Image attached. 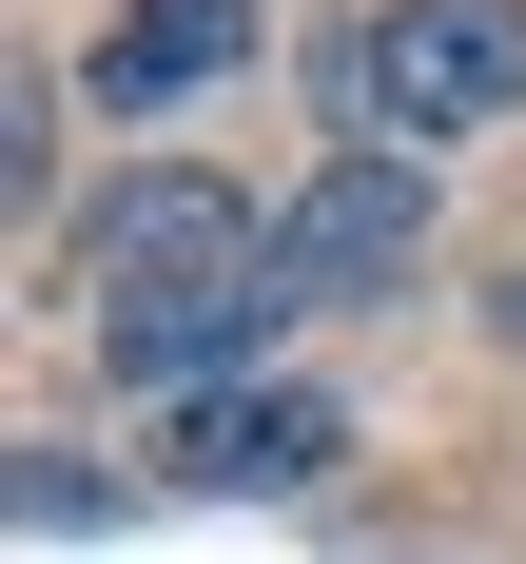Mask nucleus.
Listing matches in <instances>:
<instances>
[{"label":"nucleus","instance_id":"1","mask_svg":"<svg viewBox=\"0 0 526 564\" xmlns=\"http://www.w3.org/2000/svg\"><path fill=\"white\" fill-rule=\"evenodd\" d=\"M487 117H526V0H390V20L351 40V137L449 156Z\"/></svg>","mask_w":526,"mask_h":564},{"label":"nucleus","instance_id":"2","mask_svg":"<svg viewBox=\"0 0 526 564\" xmlns=\"http://www.w3.org/2000/svg\"><path fill=\"white\" fill-rule=\"evenodd\" d=\"M429 195H449V175L390 156V137L312 156V175L273 195V312H371L390 273H429Z\"/></svg>","mask_w":526,"mask_h":564},{"label":"nucleus","instance_id":"3","mask_svg":"<svg viewBox=\"0 0 526 564\" xmlns=\"http://www.w3.org/2000/svg\"><path fill=\"white\" fill-rule=\"evenodd\" d=\"M215 273H273V234H254L234 175H137V195L98 215V253H78L98 312H157V292H215Z\"/></svg>","mask_w":526,"mask_h":564},{"label":"nucleus","instance_id":"4","mask_svg":"<svg viewBox=\"0 0 526 564\" xmlns=\"http://www.w3.org/2000/svg\"><path fill=\"white\" fill-rule=\"evenodd\" d=\"M157 448H175V487H332L351 409H332V390H195Z\"/></svg>","mask_w":526,"mask_h":564},{"label":"nucleus","instance_id":"5","mask_svg":"<svg viewBox=\"0 0 526 564\" xmlns=\"http://www.w3.org/2000/svg\"><path fill=\"white\" fill-rule=\"evenodd\" d=\"M234 350H273V273H215V292H157V312H98V370H117V390H157V409H195Z\"/></svg>","mask_w":526,"mask_h":564},{"label":"nucleus","instance_id":"6","mask_svg":"<svg viewBox=\"0 0 526 564\" xmlns=\"http://www.w3.org/2000/svg\"><path fill=\"white\" fill-rule=\"evenodd\" d=\"M254 58V0H137L98 40V117H157V98H195V78H234Z\"/></svg>","mask_w":526,"mask_h":564},{"label":"nucleus","instance_id":"7","mask_svg":"<svg viewBox=\"0 0 526 564\" xmlns=\"http://www.w3.org/2000/svg\"><path fill=\"white\" fill-rule=\"evenodd\" d=\"M487 312H507V350H526V273H507V292H487Z\"/></svg>","mask_w":526,"mask_h":564}]
</instances>
